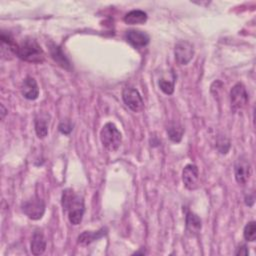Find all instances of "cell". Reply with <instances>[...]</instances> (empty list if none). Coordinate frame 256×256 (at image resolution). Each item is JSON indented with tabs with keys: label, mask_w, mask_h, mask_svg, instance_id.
Here are the masks:
<instances>
[{
	"label": "cell",
	"mask_w": 256,
	"mask_h": 256,
	"mask_svg": "<svg viewBox=\"0 0 256 256\" xmlns=\"http://www.w3.org/2000/svg\"><path fill=\"white\" fill-rule=\"evenodd\" d=\"M61 204L67 212L68 219L72 225H78L83 219L85 206L83 197L76 194L72 189H65L62 192Z\"/></svg>",
	"instance_id": "6da1fadb"
},
{
	"label": "cell",
	"mask_w": 256,
	"mask_h": 256,
	"mask_svg": "<svg viewBox=\"0 0 256 256\" xmlns=\"http://www.w3.org/2000/svg\"><path fill=\"white\" fill-rule=\"evenodd\" d=\"M16 56L21 60L30 63H42L45 59V54L41 46L35 39L30 37H27L18 43Z\"/></svg>",
	"instance_id": "7a4b0ae2"
},
{
	"label": "cell",
	"mask_w": 256,
	"mask_h": 256,
	"mask_svg": "<svg viewBox=\"0 0 256 256\" xmlns=\"http://www.w3.org/2000/svg\"><path fill=\"white\" fill-rule=\"evenodd\" d=\"M100 140L103 147L110 151H116L122 142V134L112 122H107L103 125L100 131Z\"/></svg>",
	"instance_id": "3957f363"
},
{
	"label": "cell",
	"mask_w": 256,
	"mask_h": 256,
	"mask_svg": "<svg viewBox=\"0 0 256 256\" xmlns=\"http://www.w3.org/2000/svg\"><path fill=\"white\" fill-rule=\"evenodd\" d=\"M21 208L23 213L32 220L41 219L45 213V203L41 198L37 196L24 201Z\"/></svg>",
	"instance_id": "277c9868"
},
{
	"label": "cell",
	"mask_w": 256,
	"mask_h": 256,
	"mask_svg": "<svg viewBox=\"0 0 256 256\" xmlns=\"http://www.w3.org/2000/svg\"><path fill=\"white\" fill-rule=\"evenodd\" d=\"M122 99L125 105L133 112H141L144 109V102L139 91L133 87H125L122 91Z\"/></svg>",
	"instance_id": "5b68a950"
},
{
	"label": "cell",
	"mask_w": 256,
	"mask_h": 256,
	"mask_svg": "<svg viewBox=\"0 0 256 256\" xmlns=\"http://www.w3.org/2000/svg\"><path fill=\"white\" fill-rule=\"evenodd\" d=\"M230 101L233 110H241L246 107L249 101L248 93L242 83H236L230 91Z\"/></svg>",
	"instance_id": "8992f818"
},
{
	"label": "cell",
	"mask_w": 256,
	"mask_h": 256,
	"mask_svg": "<svg viewBox=\"0 0 256 256\" xmlns=\"http://www.w3.org/2000/svg\"><path fill=\"white\" fill-rule=\"evenodd\" d=\"M174 54L176 61L180 65H186L192 60L194 56L193 45L186 40H180L175 44Z\"/></svg>",
	"instance_id": "52a82bcc"
},
{
	"label": "cell",
	"mask_w": 256,
	"mask_h": 256,
	"mask_svg": "<svg viewBox=\"0 0 256 256\" xmlns=\"http://www.w3.org/2000/svg\"><path fill=\"white\" fill-rule=\"evenodd\" d=\"M234 175L238 184L244 185L251 176V165L248 159L240 156L234 164Z\"/></svg>",
	"instance_id": "ba28073f"
},
{
	"label": "cell",
	"mask_w": 256,
	"mask_h": 256,
	"mask_svg": "<svg viewBox=\"0 0 256 256\" xmlns=\"http://www.w3.org/2000/svg\"><path fill=\"white\" fill-rule=\"evenodd\" d=\"M184 186L189 190H195L199 185V170L196 165L188 164L182 171Z\"/></svg>",
	"instance_id": "9c48e42d"
},
{
	"label": "cell",
	"mask_w": 256,
	"mask_h": 256,
	"mask_svg": "<svg viewBox=\"0 0 256 256\" xmlns=\"http://www.w3.org/2000/svg\"><path fill=\"white\" fill-rule=\"evenodd\" d=\"M125 39L131 46L137 49L145 47L150 42V37L147 33H145L144 31L136 30V29H131L126 31Z\"/></svg>",
	"instance_id": "30bf717a"
},
{
	"label": "cell",
	"mask_w": 256,
	"mask_h": 256,
	"mask_svg": "<svg viewBox=\"0 0 256 256\" xmlns=\"http://www.w3.org/2000/svg\"><path fill=\"white\" fill-rule=\"evenodd\" d=\"M22 95L28 100H35L39 96V87L33 77H27L21 86Z\"/></svg>",
	"instance_id": "8fae6325"
},
{
	"label": "cell",
	"mask_w": 256,
	"mask_h": 256,
	"mask_svg": "<svg viewBox=\"0 0 256 256\" xmlns=\"http://www.w3.org/2000/svg\"><path fill=\"white\" fill-rule=\"evenodd\" d=\"M48 47H49V51H50V55H51L52 59L62 68L69 70L71 68V64H70V61L68 60V58L63 53L62 49L53 42H49Z\"/></svg>",
	"instance_id": "7c38bea8"
},
{
	"label": "cell",
	"mask_w": 256,
	"mask_h": 256,
	"mask_svg": "<svg viewBox=\"0 0 256 256\" xmlns=\"http://www.w3.org/2000/svg\"><path fill=\"white\" fill-rule=\"evenodd\" d=\"M31 252L33 255L38 256L45 252L46 249V239L44 234L41 230L36 229L33 233L32 240H31V246H30Z\"/></svg>",
	"instance_id": "4fadbf2b"
},
{
	"label": "cell",
	"mask_w": 256,
	"mask_h": 256,
	"mask_svg": "<svg viewBox=\"0 0 256 256\" xmlns=\"http://www.w3.org/2000/svg\"><path fill=\"white\" fill-rule=\"evenodd\" d=\"M107 232H108V230L106 227H102L97 231H84L78 236L77 242L80 245H89L92 242L105 236L107 234Z\"/></svg>",
	"instance_id": "5bb4252c"
},
{
	"label": "cell",
	"mask_w": 256,
	"mask_h": 256,
	"mask_svg": "<svg viewBox=\"0 0 256 256\" xmlns=\"http://www.w3.org/2000/svg\"><path fill=\"white\" fill-rule=\"evenodd\" d=\"M186 230L191 234V235H197L199 234V232L201 231V228H202V222H201V219L200 217L191 212V211H188L186 213Z\"/></svg>",
	"instance_id": "9a60e30c"
},
{
	"label": "cell",
	"mask_w": 256,
	"mask_h": 256,
	"mask_svg": "<svg viewBox=\"0 0 256 256\" xmlns=\"http://www.w3.org/2000/svg\"><path fill=\"white\" fill-rule=\"evenodd\" d=\"M49 115L45 113L38 114L35 118V132L39 138H45L48 134Z\"/></svg>",
	"instance_id": "2e32d148"
},
{
	"label": "cell",
	"mask_w": 256,
	"mask_h": 256,
	"mask_svg": "<svg viewBox=\"0 0 256 256\" xmlns=\"http://www.w3.org/2000/svg\"><path fill=\"white\" fill-rule=\"evenodd\" d=\"M147 21V14L142 10H131L124 16L126 24H143Z\"/></svg>",
	"instance_id": "e0dca14e"
},
{
	"label": "cell",
	"mask_w": 256,
	"mask_h": 256,
	"mask_svg": "<svg viewBox=\"0 0 256 256\" xmlns=\"http://www.w3.org/2000/svg\"><path fill=\"white\" fill-rule=\"evenodd\" d=\"M183 133H184L183 127L181 125H179V124H176V123L171 124L167 128V134H168L170 140L173 141V142H176V143L181 141Z\"/></svg>",
	"instance_id": "ac0fdd59"
},
{
	"label": "cell",
	"mask_w": 256,
	"mask_h": 256,
	"mask_svg": "<svg viewBox=\"0 0 256 256\" xmlns=\"http://www.w3.org/2000/svg\"><path fill=\"white\" fill-rule=\"evenodd\" d=\"M243 236L246 241L253 242L256 239V223L255 221L248 222L243 230Z\"/></svg>",
	"instance_id": "d6986e66"
},
{
	"label": "cell",
	"mask_w": 256,
	"mask_h": 256,
	"mask_svg": "<svg viewBox=\"0 0 256 256\" xmlns=\"http://www.w3.org/2000/svg\"><path fill=\"white\" fill-rule=\"evenodd\" d=\"M158 85L161 91H163L167 95H171L174 92V80L169 81L166 79H160Z\"/></svg>",
	"instance_id": "ffe728a7"
},
{
	"label": "cell",
	"mask_w": 256,
	"mask_h": 256,
	"mask_svg": "<svg viewBox=\"0 0 256 256\" xmlns=\"http://www.w3.org/2000/svg\"><path fill=\"white\" fill-rule=\"evenodd\" d=\"M58 128H59V131H60L62 134L68 135V134L72 131L73 125H72V123H71L69 120H63V121L60 122Z\"/></svg>",
	"instance_id": "44dd1931"
},
{
	"label": "cell",
	"mask_w": 256,
	"mask_h": 256,
	"mask_svg": "<svg viewBox=\"0 0 256 256\" xmlns=\"http://www.w3.org/2000/svg\"><path fill=\"white\" fill-rule=\"evenodd\" d=\"M217 148L219 150L220 153L222 154H226L230 148V142L224 137V138H221L218 140L217 142Z\"/></svg>",
	"instance_id": "7402d4cb"
},
{
	"label": "cell",
	"mask_w": 256,
	"mask_h": 256,
	"mask_svg": "<svg viewBox=\"0 0 256 256\" xmlns=\"http://www.w3.org/2000/svg\"><path fill=\"white\" fill-rule=\"evenodd\" d=\"M248 254H249V251L246 245L239 246L235 252V255H248Z\"/></svg>",
	"instance_id": "603a6c76"
}]
</instances>
